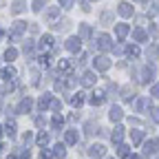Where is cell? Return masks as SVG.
I'll return each mask as SVG.
<instances>
[{
	"instance_id": "obj_42",
	"label": "cell",
	"mask_w": 159,
	"mask_h": 159,
	"mask_svg": "<svg viewBox=\"0 0 159 159\" xmlns=\"http://www.w3.org/2000/svg\"><path fill=\"white\" fill-rule=\"evenodd\" d=\"M51 108H53V111H62V102H60V99H53V102H51Z\"/></svg>"
},
{
	"instance_id": "obj_24",
	"label": "cell",
	"mask_w": 159,
	"mask_h": 159,
	"mask_svg": "<svg viewBox=\"0 0 159 159\" xmlns=\"http://www.w3.org/2000/svg\"><path fill=\"white\" fill-rule=\"evenodd\" d=\"M51 124H53V128H62V126H64V117L60 115V113H55L53 119H51Z\"/></svg>"
},
{
	"instance_id": "obj_17",
	"label": "cell",
	"mask_w": 159,
	"mask_h": 159,
	"mask_svg": "<svg viewBox=\"0 0 159 159\" xmlns=\"http://www.w3.org/2000/svg\"><path fill=\"white\" fill-rule=\"evenodd\" d=\"M130 139H133V146H139L144 142V130H130Z\"/></svg>"
},
{
	"instance_id": "obj_10",
	"label": "cell",
	"mask_w": 159,
	"mask_h": 159,
	"mask_svg": "<svg viewBox=\"0 0 159 159\" xmlns=\"http://www.w3.org/2000/svg\"><path fill=\"white\" fill-rule=\"evenodd\" d=\"M57 69H60V73H64V75H69V77H71V73H73V64L69 62V60H60Z\"/></svg>"
},
{
	"instance_id": "obj_46",
	"label": "cell",
	"mask_w": 159,
	"mask_h": 159,
	"mask_svg": "<svg viewBox=\"0 0 159 159\" xmlns=\"http://www.w3.org/2000/svg\"><path fill=\"white\" fill-rule=\"evenodd\" d=\"M150 97H159V82H157V84L150 89Z\"/></svg>"
},
{
	"instance_id": "obj_41",
	"label": "cell",
	"mask_w": 159,
	"mask_h": 159,
	"mask_svg": "<svg viewBox=\"0 0 159 159\" xmlns=\"http://www.w3.org/2000/svg\"><path fill=\"white\" fill-rule=\"evenodd\" d=\"M47 0H33V11H42V5Z\"/></svg>"
},
{
	"instance_id": "obj_25",
	"label": "cell",
	"mask_w": 159,
	"mask_h": 159,
	"mask_svg": "<svg viewBox=\"0 0 159 159\" xmlns=\"http://www.w3.org/2000/svg\"><path fill=\"white\" fill-rule=\"evenodd\" d=\"M57 16H60V7H51V9H47V13H44L47 20H55Z\"/></svg>"
},
{
	"instance_id": "obj_34",
	"label": "cell",
	"mask_w": 159,
	"mask_h": 159,
	"mask_svg": "<svg viewBox=\"0 0 159 159\" xmlns=\"http://www.w3.org/2000/svg\"><path fill=\"white\" fill-rule=\"evenodd\" d=\"M53 29H57V31L69 29V20H60V22H55V25H53Z\"/></svg>"
},
{
	"instance_id": "obj_39",
	"label": "cell",
	"mask_w": 159,
	"mask_h": 159,
	"mask_svg": "<svg viewBox=\"0 0 159 159\" xmlns=\"http://www.w3.org/2000/svg\"><path fill=\"white\" fill-rule=\"evenodd\" d=\"M155 13H159V0H155L150 5V9H148V16H155Z\"/></svg>"
},
{
	"instance_id": "obj_26",
	"label": "cell",
	"mask_w": 159,
	"mask_h": 159,
	"mask_svg": "<svg viewBox=\"0 0 159 159\" xmlns=\"http://www.w3.org/2000/svg\"><path fill=\"white\" fill-rule=\"evenodd\" d=\"M47 142H49V135H47V133H40V135L35 137V144H38L40 148H44V146H47Z\"/></svg>"
},
{
	"instance_id": "obj_45",
	"label": "cell",
	"mask_w": 159,
	"mask_h": 159,
	"mask_svg": "<svg viewBox=\"0 0 159 159\" xmlns=\"http://www.w3.org/2000/svg\"><path fill=\"white\" fill-rule=\"evenodd\" d=\"M95 133V122H89L86 124V135H93Z\"/></svg>"
},
{
	"instance_id": "obj_49",
	"label": "cell",
	"mask_w": 159,
	"mask_h": 159,
	"mask_svg": "<svg viewBox=\"0 0 159 159\" xmlns=\"http://www.w3.org/2000/svg\"><path fill=\"white\" fill-rule=\"evenodd\" d=\"M60 5H62L64 9H69V7H73V0H60Z\"/></svg>"
},
{
	"instance_id": "obj_50",
	"label": "cell",
	"mask_w": 159,
	"mask_h": 159,
	"mask_svg": "<svg viewBox=\"0 0 159 159\" xmlns=\"http://www.w3.org/2000/svg\"><path fill=\"white\" fill-rule=\"evenodd\" d=\"M66 89V82H55V91H64Z\"/></svg>"
},
{
	"instance_id": "obj_22",
	"label": "cell",
	"mask_w": 159,
	"mask_h": 159,
	"mask_svg": "<svg viewBox=\"0 0 159 159\" xmlns=\"http://www.w3.org/2000/svg\"><path fill=\"white\" fill-rule=\"evenodd\" d=\"M89 38H91V27L82 22L80 25V40H89Z\"/></svg>"
},
{
	"instance_id": "obj_48",
	"label": "cell",
	"mask_w": 159,
	"mask_h": 159,
	"mask_svg": "<svg viewBox=\"0 0 159 159\" xmlns=\"http://www.w3.org/2000/svg\"><path fill=\"white\" fill-rule=\"evenodd\" d=\"M44 124H47V122H44V117H40V115H38V117H35V126H40V128H42Z\"/></svg>"
},
{
	"instance_id": "obj_29",
	"label": "cell",
	"mask_w": 159,
	"mask_h": 159,
	"mask_svg": "<svg viewBox=\"0 0 159 159\" xmlns=\"http://www.w3.org/2000/svg\"><path fill=\"white\" fill-rule=\"evenodd\" d=\"M64 142H66V144H75V142H77V133H75V130H66Z\"/></svg>"
},
{
	"instance_id": "obj_35",
	"label": "cell",
	"mask_w": 159,
	"mask_h": 159,
	"mask_svg": "<svg viewBox=\"0 0 159 159\" xmlns=\"http://www.w3.org/2000/svg\"><path fill=\"white\" fill-rule=\"evenodd\" d=\"M146 55H148V60H157V55H159V49H157V47H150V49L146 51Z\"/></svg>"
},
{
	"instance_id": "obj_47",
	"label": "cell",
	"mask_w": 159,
	"mask_h": 159,
	"mask_svg": "<svg viewBox=\"0 0 159 159\" xmlns=\"http://www.w3.org/2000/svg\"><path fill=\"white\" fill-rule=\"evenodd\" d=\"M38 77H40V73H38L35 69H31V82H33V84H38Z\"/></svg>"
},
{
	"instance_id": "obj_18",
	"label": "cell",
	"mask_w": 159,
	"mask_h": 159,
	"mask_svg": "<svg viewBox=\"0 0 159 159\" xmlns=\"http://www.w3.org/2000/svg\"><path fill=\"white\" fill-rule=\"evenodd\" d=\"M133 97H135V89L133 86H124L122 89V99L124 102H133Z\"/></svg>"
},
{
	"instance_id": "obj_19",
	"label": "cell",
	"mask_w": 159,
	"mask_h": 159,
	"mask_svg": "<svg viewBox=\"0 0 159 159\" xmlns=\"http://www.w3.org/2000/svg\"><path fill=\"white\" fill-rule=\"evenodd\" d=\"M122 137H124V128H122V126H115V130H113L111 139H113L115 144H122Z\"/></svg>"
},
{
	"instance_id": "obj_36",
	"label": "cell",
	"mask_w": 159,
	"mask_h": 159,
	"mask_svg": "<svg viewBox=\"0 0 159 159\" xmlns=\"http://www.w3.org/2000/svg\"><path fill=\"white\" fill-rule=\"evenodd\" d=\"M38 60H40V66H44V69H47V66H49V64H51V62H49V60H51V57H49V55H47V53H42V55H40V57H38Z\"/></svg>"
},
{
	"instance_id": "obj_32",
	"label": "cell",
	"mask_w": 159,
	"mask_h": 159,
	"mask_svg": "<svg viewBox=\"0 0 159 159\" xmlns=\"http://www.w3.org/2000/svg\"><path fill=\"white\" fill-rule=\"evenodd\" d=\"M5 128H7V135H9V137H11V135H16V122H13V119H7Z\"/></svg>"
},
{
	"instance_id": "obj_44",
	"label": "cell",
	"mask_w": 159,
	"mask_h": 159,
	"mask_svg": "<svg viewBox=\"0 0 159 159\" xmlns=\"http://www.w3.org/2000/svg\"><path fill=\"white\" fill-rule=\"evenodd\" d=\"M150 113H152V122H155V124H159V106H157V108H152Z\"/></svg>"
},
{
	"instance_id": "obj_4",
	"label": "cell",
	"mask_w": 159,
	"mask_h": 159,
	"mask_svg": "<svg viewBox=\"0 0 159 159\" xmlns=\"http://www.w3.org/2000/svg\"><path fill=\"white\" fill-rule=\"evenodd\" d=\"M93 64H95L97 71H108V69H111V60H108L106 55H97V57L93 60Z\"/></svg>"
},
{
	"instance_id": "obj_11",
	"label": "cell",
	"mask_w": 159,
	"mask_h": 159,
	"mask_svg": "<svg viewBox=\"0 0 159 159\" xmlns=\"http://www.w3.org/2000/svg\"><path fill=\"white\" fill-rule=\"evenodd\" d=\"M115 35H117V40H124L128 35V25H124V22L115 25Z\"/></svg>"
},
{
	"instance_id": "obj_21",
	"label": "cell",
	"mask_w": 159,
	"mask_h": 159,
	"mask_svg": "<svg viewBox=\"0 0 159 159\" xmlns=\"http://www.w3.org/2000/svg\"><path fill=\"white\" fill-rule=\"evenodd\" d=\"M16 75H18V71H16L13 66H5V69H2V77L7 80V82H9V80H13Z\"/></svg>"
},
{
	"instance_id": "obj_56",
	"label": "cell",
	"mask_w": 159,
	"mask_h": 159,
	"mask_svg": "<svg viewBox=\"0 0 159 159\" xmlns=\"http://www.w3.org/2000/svg\"><path fill=\"white\" fill-rule=\"evenodd\" d=\"M0 148H2V146H0Z\"/></svg>"
},
{
	"instance_id": "obj_55",
	"label": "cell",
	"mask_w": 159,
	"mask_h": 159,
	"mask_svg": "<svg viewBox=\"0 0 159 159\" xmlns=\"http://www.w3.org/2000/svg\"><path fill=\"white\" fill-rule=\"evenodd\" d=\"M108 159H113V157H108Z\"/></svg>"
},
{
	"instance_id": "obj_20",
	"label": "cell",
	"mask_w": 159,
	"mask_h": 159,
	"mask_svg": "<svg viewBox=\"0 0 159 159\" xmlns=\"http://www.w3.org/2000/svg\"><path fill=\"white\" fill-rule=\"evenodd\" d=\"M108 117L113 119V122H119V119L124 117V113H122V108H119V106H113V108H111V113H108Z\"/></svg>"
},
{
	"instance_id": "obj_27",
	"label": "cell",
	"mask_w": 159,
	"mask_h": 159,
	"mask_svg": "<svg viewBox=\"0 0 159 159\" xmlns=\"http://www.w3.org/2000/svg\"><path fill=\"white\" fill-rule=\"evenodd\" d=\"M16 57H18V51H16L13 47H9V49L5 51V60H7V62H13Z\"/></svg>"
},
{
	"instance_id": "obj_9",
	"label": "cell",
	"mask_w": 159,
	"mask_h": 159,
	"mask_svg": "<svg viewBox=\"0 0 159 159\" xmlns=\"http://www.w3.org/2000/svg\"><path fill=\"white\" fill-rule=\"evenodd\" d=\"M89 155H91V157H104V155H106V148H104L102 144H93V146L89 148Z\"/></svg>"
},
{
	"instance_id": "obj_38",
	"label": "cell",
	"mask_w": 159,
	"mask_h": 159,
	"mask_svg": "<svg viewBox=\"0 0 159 159\" xmlns=\"http://www.w3.org/2000/svg\"><path fill=\"white\" fill-rule=\"evenodd\" d=\"M33 47H35V44H33V40H27V42H25V53L31 55V53H33Z\"/></svg>"
},
{
	"instance_id": "obj_8",
	"label": "cell",
	"mask_w": 159,
	"mask_h": 159,
	"mask_svg": "<svg viewBox=\"0 0 159 159\" xmlns=\"http://www.w3.org/2000/svg\"><path fill=\"white\" fill-rule=\"evenodd\" d=\"M95 82H97V77H95V73H93V71L82 73V86H95Z\"/></svg>"
},
{
	"instance_id": "obj_33",
	"label": "cell",
	"mask_w": 159,
	"mask_h": 159,
	"mask_svg": "<svg viewBox=\"0 0 159 159\" xmlns=\"http://www.w3.org/2000/svg\"><path fill=\"white\" fill-rule=\"evenodd\" d=\"M53 155H55V157H64V155H66L64 144H57V146H55V150H53Z\"/></svg>"
},
{
	"instance_id": "obj_54",
	"label": "cell",
	"mask_w": 159,
	"mask_h": 159,
	"mask_svg": "<svg viewBox=\"0 0 159 159\" xmlns=\"http://www.w3.org/2000/svg\"><path fill=\"white\" fill-rule=\"evenodd\" d=\"M0 137H2V126H0Z\"/></svg>"
},
{
	"instance_id": "obj_12",
	"label": "cell",
	"mask_w": 159,
	"mask_h": 159,
	"mask_svg": "<svg viewBox=\"0 0 159 159\" xmlns=\"http://www.w3.org/2000/svg\"><path fill=\"white\" fill-rule=\"evenodd\" d=\"M51 102H53V99H51V95H49V93H44L42 97L38 99V108H40V111H47V108L51 106Z\"/></svg>"
},
{
	"instance_id": "obj_1",
	"label": "cell",
	"mask_w": 159,
	"mask_h": 159,
	"mask_svg": "<svg viewBox=\"0 0 159 159\" xmlns=\"http://www.w3.org/2000/svg\"><path fill=\"white\" fill-rule=\"evenodd\" d=\"M157 75V71H155V66L152 64H146L144 69H142V73H139V82H142V84H148L150 82V80Z\"/></svg>"
},
{
	"instance_id": "obj_14",
	"label": "cell",
	"mask_w": 159,
	"mask_h": 159,
	"mask_svg": "<svg viewBox=\"0 0 159 159\" xmlns=\"http://www.w3.org/2000/svg\"><path fill=\"white\" fill-rule=\"evenodd\" d=\"M31 108H33V99H31V97H25L22 102L18 104V111H20V113H29Z\"/></svg>"
},
{
	"instance_id": "obj_5",
	"label": "cell",
	"mask_w": 159,
	"mask_h": 159,
	"mask_svg": "<svg viewBox=\"0 0 159 159\" xmlns=\"http://www.w3.org/2000/svg\"><path fill=\"white\" fill-rule=\"evenodd\" d=\"M133 11H135V9H133V5H130V2H119V7H117V13L122 16V18H130V16H133Z\"/></svg>"
},
{
	"instance_id": "obj_53",
	"label": "cell",
	"mask_w": 159,
	"mask_h": 159,
	"mask_svg": "<svg viewBox=\"0 0 159 159\" xmlns=\"http://www.w3.org/2000/svg\"><path fill=\"white\" fill-rule=\"evenodd\" d=\"M0 40H2V29H0Z\"/></svg>"
},
{
	"instance_id": "obj_16",
	"label": "cell",
	"mask_w": 159,
	"mask_h": 159,
	"mask_svg": "<svg viewBox=\"0 0 159 159\" xmlns=\"http://www.w3.org/2000/svg\"><path fill=\"white\" fill-rule=\"evenodd\" d=\"M27 9V0H13V7H11V13H22Z\"/></svg>"
},
{
	"instance_id": "obj_23",
	"label": "cell",
	"mask_w": 159,
	"mask_h": 159,
	"mask_svg": "<svg viewBox=\"0 0 159 159\" xmlns=\"http://www.w3.org/2000/svg\"><path fill=\"white\" fill-rule=\"evenodd\" d=\"M71 104H73L75 108H80V106L84 104V93H75V95L71 97Z\"/></svg>"
},
{
	"instance_id": "obj_31",
	"label": "cell",
	"mask_w": 159,
	"mask_h": 159,
	"mask_svg": "<svg viewBox=\"0 0 159 159\" xmlns=\"http://www.w3.org/2000/svg\"><path fill=\"white\" fill-rule=\"evenodd\" d=\"M25 29H27V22H20V20H18V22H13V33H16V35H20Z\"/></svg>"
},
{
	"instance_id": "obj_6",
	"label": "cell",
	"mask_w": 159,
	"mask_h": 159,
	"mask_svg": "<svg viewBox=\"0 0 159 159\" xmlns=\"http://www.w3.org/2000/svg\"><path fill=\"white\" fill-rule=\"evenodd\" d=\"M38 47L40 49H42V51H51L53 49V35H42V38H40V42H38Z\"/></svg>"
},
{
	"instance_id": "obj_43",
	"label": "cell",
	"mask_w": 159,
	"mask_h": 159,
	"mask_svg": "<svg viewBox=\"0 0 159 159\" xmlns=\"http://www.w3.org/2000/svg\"><path fill=\"white\" fill-rule=\"evenodd\" d=\"M51 157H53V152H51V150H44V148H42V152H40V159H51Z\"/></svg>"
},
{
	"instance_id": "obj_40",
	"label": "cell",
	"mask_w": 159,
	"mask_h": 159,
	"mask_svg": "<svg viewBox=\"0 0 159 159\" xmlns=\"http://www.w3.org/2000/svg\"><path fill=\"white\" fill-rule=\"evenodd\" d=\"M126 53H128V57H139V49L137 47H128Z\"/></svg>"
},
{
	"instance_id": "obj_28",
	"label": "cell",
	"mask_w": 159,
	"mask_h": 159,
	"mask_svg": "<svg viewBox=\"0 0 159 159\" xmlns=\"http://www.w3.org/2000/svg\"><path fill=\"white\" fill-rule=\"evenodd\" d=\"M133 38L137 40V42H144L148 35H146V31H144V29H135V31H133Z\"/></svg>"
},
{
	"instance_id": "obj_15",
	"label": "cell",
	"mask_w": 159,
	"mask_h": 159,
	"mask_svg": "<svg viewBox=\"0 0 159 159\" xmlns=\"http://www.w3.org/2000/svg\"><path fill=\"white\" fill-rule=\"evenodd\" d=\"M104 99H106V95H104L102 91H95L93 97H91V104H93V106H102V104H104Z\"/></svg>"
},
{
	"instance_id": "obj_37",
	"label": "cell",
	"mask_w": 159,
	"mask_h": 159,
	"mask_svg": "<svg viewBox=\"0 0 159 159\" xmlns=\"http://www.w3.org/2000/svg\"><path fill=\"white\" fill-rule=\"evenodd\" d=\"M111 20H113V13L111 11H104L102 13V25H111Z\"/></svg>"
},
{
	"instance_id": "obj_30",
	"label": "cell",
	"mask_w": 159,
	"mask_h": 159,
	"mask_svg": "<svg viewBox=\"0 0 159 159\" xmlns=\"http://www.w3.org/2000/svg\"><path fill=\"white\" fill-rule=\"evenodd\" d=\"M117 155H119V157H130L128 146H126V144H117Z\"/></svg>"
},
{
	"instance_id": "obj_13",
	"label": "cell",
	"mask_w": 159,
	"mask_h": 159,
	"mask_svg": "<svg viewBox=\"0 0 159 159\" xmlns=\"http://www.w3.org/2000/svg\"><path fill=\"white\" fill-rule=\"evenodd\" d=\"M150 99H152V97H139V99H137V106H135L137 113H144L146 108H150Z\"/></svg>"
},
{
	"instance_id": "obj_51",
	"label": "cell",
	"mask_w": 159,
	"mask_h": 159,
	"mask_svg": "<svg viewBox=\"0 0 159 159\" xmlns=\"http://www.w3.org/2000/svg\"><path fill=\"white\" fill-rule=\"evenodd\" d=\"M22 159H29V150H22V155H20Z\"/></svg>"
},
{
	"instance_id": "obj_52",
	"label": "cell",
	"mask_w": 159,
	"mask_h": 159,
	"mask_svg": "<svg viewBox=\"0 0 159 159\" xmlns=\"http://www.w3.org/2000/svg\"><path fill=\"white\" fill-rule=\"evenodd\" d=\"M128 159H142V157H139V155H130Z\"/></svg>"
},
{
	"instance_id": "obj_2",
	"label": "cell",
	"mask_w": 159,
	"mask_h": 159,
	"mask_svg": "<svg viewBox=\"0 0 159 159\" xmlns=\"http://www.w3.org/2000/svg\"><path fill=\"white\" fill-rule=\"evenodd\" d=\"M97 49H99V51H111V49H113V40H111V35L99 33V35H97Z\"/></svg>"
},
{
	"instance_id": "obj_3",
	"label": "cell",
	"mask_w": 159,
	"mask_h": 159,
	"mask_svg": "<svg viewBox=\"0 0 159 159\" xmlns=\"http://www.w3.org/2000/svg\"><path fill=\"white\" fill-rule=\"evenodd\" d=\"M159 152V139H148V142L144 144V155L146 157H152Z\"/></svg>"
},
{
	"instance_id": "obj_7",
	"label": "cell",
	"mask_w": 159,
	"mask_h": 159,
	"mask_svg": "<svg viewBox=\"0 0 159 159\" xmlns=\"http://www.w3.org/2000/svg\"><path fill=\"white\" fill-rule=\"evenodd\" d=\"M66 49L71 53H77L80 49H82V40H80V38H69L66 40Z\"/></svg>"
}]
</instances>
